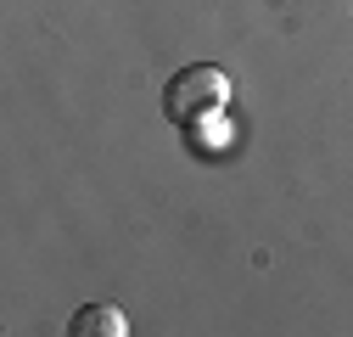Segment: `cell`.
<instances>
[{
	"label": "cell",
	"instance_id": "6da1fadb",
	"mask_svg": "<svg viewBox=\"0 0 353 337\" xmlns=\"http://www.w3.org/2000/svg\"><path fill=\"white\" fill-rule=\"evenodd\" d=\"M225 102H230V79H225V68H213V62H191V68H180L163 84V113L174 124H185V130L202 124V118H219Z\"/></svg>",
	"mask_w": 353,
	"mask_h": 337
},
{
	"label": "cell",
	"instance_id": "7a4b0ae2",
	"mask_svg": "<svg viewBox=\"0 0 353 337\" xmlns=\"http://www.w3.org/2000/svg\"><path fill=\"white\" fill-rule=\"evenodd\" d=\"M68 331H73V337H123V331H129V315L112 309V304H84Z\"/></svg>",
	"mask_w": 353,
	"mask_h": 337
}]
</instances>
